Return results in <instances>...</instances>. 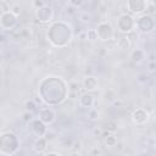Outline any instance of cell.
Returning <instances> with one entry per match:
<instances>
[{
  "instance_id": "obj_1",
  "label": "cell",
  "mask_w": 156,
  "mask_h": 156,
  "mask_svg": "<svg viewBox=\"0 0 156 156\" xmlns=\"http://www.w3.org/2000/svg\"><path fill=\"white\" fill-rule=\"evenodd\" d=\"M95 30H96V35H98V38H100V40H110L111 38H113L112 35L115 34V30L108 22H101Z\"/></svg>"
},
{
  "instance_id": "obj_2",
  "label": "cell",
  "mask_w": 156,
  "mask_h": 156,
  "mask_svg": "<svg viewBox=\"0 0 156 156\" xmlns=\"http://www.w3.org/2000/svg\"><path fill=\"white\" fill-rule=\"evenodd\" d=\"M134 27V20L132 16L127 15V13H123L119 16L118 18V28H119V32L122 33H128L132 30V28Z\"/></svg>"
},
{
  "instance_id": "obj_3",
  "label": "cell",
  "mask_w": 156,
  "mask_h": 156,
  "mask_svg": "<svg viewBox=\"0 0 156 156\" xmlns=\"http://www.w3.org/2000/svg\"><path fill=\"white\" fill-rule=\"evenodd\" d=\"M132 121L138 126L145 124L149 121V113L146 111H144L143 108H136L132 113Z\"/></svg>"
},
{
  "instance_id": "obj_4",
  "label": "cell",
  "mask_w": 156,
  "mask_h": 156,
  "mask_svg": "<svg viewBox=\"0 0 156 156\" xmlns=\"http://www.w3.org/2000/svg\"><path fill=\"white\" fill-rule=\"evenodd\" d=\"M46 145H48V141H46V138L44 136H39L34 144H33V150L35 154H44L45 152V149H46Z\"/></svg>"
},
{
  "instance_id": "obj_5",
  "label": "cell",
  "mask_w": 156,
  "mask_h": 156,
  "mask_svg": "<svg viewBox=\"0 0 156 156\" xmlns=\"http://www.w3.org/2000/svg\"><path fill=\"white\" fill-rule=\"evenodd\" d=\"M83 87H84V89L88 90V91L94 90L95 88H98V80H96V78H95L94 76H88V77H85L84 80H83Z\"/></svg>"
},
{
  "instance_id": "obj_6",
  "label": "cell",
  "mask_w": 156,
  "mask_h": 156,
  "mask_svg": "<svg viewBox=\"0 0 156 156\" xmlns=\"http://www.w3.org/2000/svg\"><path fill=\"white\" fill-rule=\"evenodd\" d=\"M101 136H104V139H105V144H106L107 146L113 147V146H116V145H117V138H116V135L113 134V132L106 130V132H104V133H102V135H101Z\"/></svg>"
},
{
  "instance_id": "obj_7",
  "label": "cell",
  "mask_w": 156,
  "mask_h": 156,
  "mask_svg": "<svg viewBox=\"0 0 156 156\" xmlns=\"http://www.w3.org/2000/svg\"><path fill=\"white\" fill-rule=\"evenodd\" d=\"M116 45H117V48L118 49H121V50H129L130 48H132V41H130V39L128 38V37H126V35H123V37H121V38H118L117 39V43H116Z\"/></svg>"
},
{
  "instance_id": "obj_8",
  "label": "cell",
  "mask_w": 156,
  "mask_h": 156,
  "mask_svg": "<svg viewBox=\"0 0 156 156\" xmlns=\"http://www.w3.org/2000/svg\"><path fill=\"white\" fill-rule=\"evenodd\" d=\"M143 58H144V51H143V50L135 49V50L132 51V61H133V62L139 63V62L143 61Z\"/></svg>"
},
{
  "instance_id": "obj_9",
  "label": "cell",
  "mask_w": 156,
  "mask_h": 156,
  "mask_svg": "<svg viewBox=\"0 0 156 156\" xmlns=\"http://www.w3.org/2000/svg\"><path fill=\"white\" fill-rule=\"evenodd\" d=\"M88 118L90 121H96L99 118V112L96 108H90L89 110V113H88Z\"/></svg>"
},
{
  "instance_id": "obj_10",
  "label": "cell",
  "mask_w": 156,
  "mask_h": 156,
  "mask_svg": "<svg viewBox=\"0 0 156 156\" xmlns=\"http://www.w3.org/2000/svg\"><path fill=\"white\" fill-rule=\"evenodd\" d=\"M85 34H87V39H89V40H95V39H98V35H96V30H95V29H88V30L85 32Z\"/></svg>"
},
{
  "instance_id": "obj_11",
  "label": "cell",
  "mask_w": 156,
  "mask_h": 156,
  "mask_svg": "<svg viewBox=\"0 0 156 156\" xmlns=\"http://www.w3.org/2000/svg\"><path fill=\"white\" fill-rule=\"evenodd\" d=\"M10 12H12L15 16H18V15L21 13V7H20V5H17V4L12 5L11 9H10Z\"/></svg>"
},
{
  "instance_id": "obj_12",
  "label": "cell",
  "mask_w": 156,
  "mask_h": 156,
  "mask_svg": "<svg viewBox=\"0 0 156 156\" xmlns=\"http://www.w3.org/2000/svg\"><path fill=\"white\" fill-rule=\"evenodd\" d=\"M35 107H37V106H35V102H34L33 100H28V101L26 102V110H27V111H33Z\"/></svg>"
},
{
  "instance_id": "obj_13",
  "label": "cell",
  "mask_w": 156,
  "mask_h": 156,
  "mask_svg": "<svg viewBox=\"0 0 156 156\" xmlns=\"http://www.w3.org/2000/svg\"><path fill=\"white\" fill-rule=\"evenodd\" d=\"M83 2H84V0H69V4L73 7H79L83 5Z\"/></svg>"
},
{
  "instance_id": "obj_14",
  "label": "cell",
  "mask_w": 156,
  "mask_h": 156,
  "mask_svg": "<svg viewBox=\"0 0 156 156\" xmlns=\"http://www.w3.org/2000/svg\"><path fill=\"white\" fill-rule=\"evenodd\" d=\"M116 128H117V124H116L115 122H108L107 126H106V129L110 130V132H115Z\"/></svg>"
},
{
  "instance_id": "obj_15",
  "label": "cell",
  "mask_w": 156,
  "mask_h": 156,
  "mask_svg": "<svg viewBox=\"0 0 156 156\" xmlns=\"http://www.w3.org/2000/svg\"><path fill=\"white\" fill-rule=\"evenodd\" d=\"M147 71L151 72V73L155 71V61H149V63H147Z\"/></svg>"
},
{
  "instance_id": "obj_16",
  "label": "cell",
  "mask_w": 156,
  "mask_h": 156,
  "mask_svg": "<svg viewBox=\"0 0 156 156\" xmlns=\"http://www.w3.org/2000/svg\"><path fill=\"white\" fill-rule=\"evenodd\" d=\"M30 119H32V113H30L29 111H27L26 113H23V121H26V122H30Z\"/></svg>"
},
{
  "instance_id": "obj_17",
  "label": "cell",
  "mask_w": 156,
  "mask_h": 156,
  "mask_svg": "<svg viewBox=\"0 0 156 156\" xmlns=\"http://www.w3.org/2000/svg\"><path fill=\"white\" fill-rule=\"evenodd\" d=\"M33 5H34V7H43L44 6V2H43V0H34L33 1Z\"/></svg>"
},
{
  "instance_id": "obj_18",
  "label": "cell",
  "mask_w": 156,
  "mask_h": 156,
  "mask_svg": "<svg viewBox=\"0 0 156 156\" xmlns=\"http://www.w3.org/2000/svg\"><path fill=\"white\" fill-rule=\"evenodd\" d=\"M69 87H71V91H78V89H79L78 83H71Z\"/></svg>"
},
{
  "instance_id": "obj_19",
  "label": "cell",
  "mask_w": 156,
  "mask_h": 156,
  "mask_svg": "<svg viewBox=\"0 0 156 156\" xmlns=\"http://www.w3.org/2000/svg\"><path fill=\"white\" fill-rule=\"evenodd\" d=\"M112 105H113V107H121L122 106V101L117 100V99H113L112 100Z\"/></svg>"
},
{
  "instance_id": "obj_20",
  "label": "cell",
  "mask_w": 156,
  "mask_h": 156,
  "mask_svg": "<svg viewBox=\"0 0 156 156\" xmlns=\"http://www.w3.org/2000/svg\"><path fill=\"white\" fill-rule=\"evenodd\" d=\"M44 155H56V156H60V152L58 151H46V152H44Z\"/></svg>"
},
{
  "instance_id": "obj_21",
  "label": "cell",
  "mask_w": 156,
  "mask_h": 156,
  "mask_svg": "<svg viewBox=\"0 0 156 156\" xmlns=\"http://www.w3.org/2000/svg\"><path fill=\"white\" fill-rule=\"evenodd\" d=\"M90 154H91V155H101L102 152H101L99 149H95V147H94V149L91 150V152H90Z\"/></svg>"
},
{
  "instance_id": "obj_22",
  "label": "cell",
  "mask_w": 156,
  "mask_h": 156,
  "mask_svg": "<svg viewBox=\"0 0 156 156\" xmlns=\"http://www.w3.org/2000/svg\"><path fill=\"white\" fill-rule=\"evenodd\" d=\"M94 134L101 136V135H102V130H101V129H95V130H94Z\"/></svg>"
},
{
  "instance_id": "obj_23",
  "label": "cell",
  "mask_w": 156,
  "mask_h": 156,
  "mask_svg": "<svg viewBox=\"0 0 156 156\" xmlns=\"http://www.w3.org/2000/svg\"><path fill=\"white\" fill-rule=\"evenodd\" d=\"M89 18H90V17H89L88 15H83V16H82V20H83V22H88V21H89Z\"/></svg>"
},
{
  "instance_id": "obj_24",
  "label": "cell",
  "mask_w": 156,
  "mask_h": 156,
  "mask_svg": "<svg viewBox=\"0 0 156 156\" xmlns=\"http://www.w3.org/2000/svg\"><path fill=\"white\" fill-rule=\"evenodd\" d=\"M2 41H4V35H1V34H0V44H1Z\"/></svg>"
},
{
  "instance_id": "obj_25",
  "label": "cell",
  "mask_w": 156,
  "mask_h": 156,
  "mask_svg": "<svg viewBox=\"0 0 156 156\" xmlns=\"http://www.w3.org/2000/svg\"><path fill=\"white\" fill-rule=\"evenodd\" d=\"M0 71H1V61H0Z\"/></svg>"
}]
</instances>
